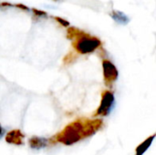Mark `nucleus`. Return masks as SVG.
<instances>
[{"instance_id": "obj_1", "label": "nucleus", "mask_w": 156, "mask_h": 155, "mask_svg": "<svg viewBox=\"0 0 156 155\" xmlns=\"http://www.w3.org/2000/svg\"><path fill=\"white\" fill-rule=\"evenodd\" d=\"M84 134V127L80 122L68 125L58 135V141L65 145H72L78 143Z\"/></svg>"}, {"instance_id": "obj_2", "label": "nucleus", "mask_w": 156, "mask_h": 155, "mask_svg": "<svg viewBox=\"0 0 156 155\" xmlns=\"http://www.w3.org/2000/svg\"><path fill=\"white\" fill-rule=\"evenodd\" d=\"M72 45L79 53L88 54L96 50L101 45V42L99 38L91 37L87 33L85 36L75 39Z\"/></svg>"}, {"instance_id": "obj_3", "label": "nucleus", "mask_w": 156, "mask_h": 155, "mask_svg": "<svg viewBox=\"0 0 156 155\" xmlns=\"http://www.w3.org/2000/svg\"><path fill=\"white\" fill-rule=\"evenodd\" d=\"M115 103V99H114V95L113 93H112L111 91H105L102 94V100L101 102V106L98 109L96 114L97 115H102V116H106L108 115Z\"/></svg>"}, {"instance_id": "obj_4", "label": "nucleus", "mask_w": 156, "mask_h": 155, "mask_svg": "<svg viewBox=\"0 0 156 155\" xmlns=\"http://www.w3.org/2000/svg\"><path fill=\"white\" fill-rule=\"evenodd\" d=\"M102 68H103V75L104 79L107 82H113L118 78V70L116 67L108 59H104L102 61Z\"/></svg>"}, {"instance_id": "obj_5", "label": "nucleus", "mask_w": 156, "mask_h": 155, "mask_svg": "<svg viewBox=\"0 0 156 155\" xmlns=\"http://www.w3.org/2000/svg\"><path fill=\"white\" fill-rule=\"evenodd\" d=\"M23 138H24V135L22 134V132L19 130H15L7 133L5 137V141L6 143L10 144L21 145L23 144Z\"/></svg>"}, {"instance_id": "obj_6", "label": "nucleus", "mask_w": 156, "mask_h": 155, "mask_svg": "<svg viewBox=\"0 0 156 155\" xmlns=\"http://www.w3.org/2000/svg\"><path fill=\"white\" fill-rule=\"evenodd\" d=\"M48 144V141L41 137H33L29 140V145L32 149L39 150L45 148Z\"/></svg>"}, {"instance_id": "obj_7", "label": "nucleus", "mask_w": 156, "mask_h": 155, "mask_svg": "<svg viewBox=\"0 0 156 155\" xmlns=\"http://www.w3.org/2000/svg\"><path fill=\"white\" fill-rule=\"evenodd\" d=\"M87 33L74 26H69L67 30V37L69 39H77L80 37L85 36Z\"/></svg>"}, {"instance_id": "obj_8", "label": "nucleus", "mask_w": 156, "mask_h": 155, "mask_svg": "<svg viewBox=\"0 0 156 155\" xmlns=\"http://www.w3.org/2000/svg\"><path fill=\"white\" fill-rule=\"evenodd\" d=\"M155 138V135H152L148 139H146L142 144H140L136 149V155H143L151 146V144L154 142V139Z\"/></svg>"}, {"instance_id": "obj_9", "label": "nucleus", "mask_w": 156, "mask_h": 155, "mask_svg": "<svg viewBox=\"0 0 156 155\" xmlns=\"http://www.w3.org/2000/svg\"><path fill=\"white\" fill-rule=\"evenodd\" d=\"M112 16L115 19V21L119 22L120 24H126L129 20H128V17L125 16L121 12H116V11H113L112 13Z\"/></svg>"}, {"instance_id": "obj_10", "label": "nucleus", "mask_w": 156, "mask_h": 155, "mask_svg": "<svg viewBox=\"0 0 156 155\" xmlns=\"http://www.w3.org/2000/svg\"><path fill=\"white\" fill-rule=\"evenodd\" d=\"M54 19H55L57 22H58L62 26H66V27H69V21H67L66 19L62 18V17L55 16V17H54Z\"/></svg>"}, {"instance_id": "obj_11", "label": "nucleus", "mask_w": 156, "mask_h": 155, "mask_svg": "<svg viewBox=\"0 0 156 155\" xmlns=\"http://www.w3.org/2000/svg\"><path fill=\"white\" fill-rule=\"evenodd\" d=\"M32 12H33L36 16H47V13H46V12H44V11H42V10H38V9H37V8H33V9H32Z\"/></svg>"}, {"instance_id": "obj_12", "label": "nucleus", "mask_w": 156, "mask_h": 155, "mask_svg": "<svg viewBox=\"0 0 156 155\" xmlns=\"http://www.w3.org/2000/svg\"><path fill=\"white\" fill-rule=\"evenodd\" d=\"M16 6L17 8L22 9V10H28V7H27V6H26L25 5H22V4H16Z\"/></svg>"}, {"instance_id": "obj_13", "label": "nucleus", "mask_w": 156, "mask_h": 155, "mask_svg": "<svg viewBox=\"0 0 156 155\" xmlns=\"http://www.w3.org/2000/svg\"><path fill=\"white\" fill-rule=\"evenodd\" d=\"M11 5V4H9V3H5V2H4V3H2L1 4V6H10Z\"/></svg>"}, {"instance_id": "obj_14", "label": "nucleus", "mask_w": 156, "mask_h": 155, "mask_svg": "<svg viewBox=\"0 0 156 155\" xmlns=\"http://www.w3.org/2000/svg\"><path fill=\"white\" fill-rule=\"evenodd\" d=\"M3 129H2V127H1V125H0V138L2 137V135H3Z\"/></svg>"}, {"instance_id": "obj_15", "label": "nucleus", "mask_w": 156, "mask_h": 155, "mask_svg": "<svg viewBox=\"0 0 156 155\" xmlns=\"http://www.w3.org/2000/svg\"><path fill=\"white\" fill-rule=\"evenodd\" d=\"M53 1H58V0H53Z\"/></svg>"}]
</instances>
